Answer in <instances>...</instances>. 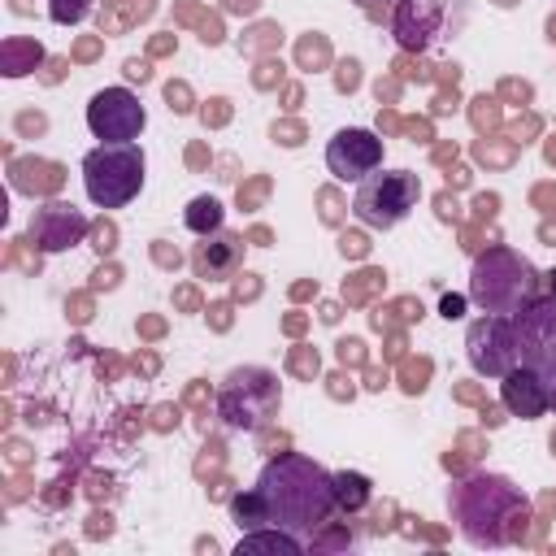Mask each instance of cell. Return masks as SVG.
<instances>
[{
	"instance_id": "18",
	"label": "cell",
	"mask_w": 556,
	"mask_h": 556,
	"mask_svg": "<svg viewBox=\"0 0 556 556\" xmlns=\"http://www.w3.org/2000/svg\"><path fill=\"white\" fill-rule=\"evenodd\" d=\"M87 0H52V22H61V26H70V22H83L87 17Z\"/></svg>"
},
{
	"instance_id": "8",
	"label": "cell",
	"mask_w": 556,
	"mask_h": 556,
	"mask_svg": "<svg viewBox=\"0 0 556 556\" xmlns=\"http://www.w3.org/2000/svg\"><path fill=\"white\" fill-rule=\"evenodd\" d=\"M87 126H91V135L100 143H135L143 135V126H148V113H143V104H139L135 91L104 87L87 104Z\"/></svg>"
},
{
	"instance_id": "7",
	"label": "cell",
	"mask_w": 556,
	"mask_h": 556,
	"mask_svg": "<svg viewBox=\"0 0 556 556\" xmlns=\"http://www.w3.org/2000/svg\"><path fill=\"white\" fill-rule=\"evenodd\" d=\"M465 356H469L473 374H482V378H504L513 365H521L513 317L486 313V317L469 321V330H465Z\"/></svg>"
},
{
	"instance_id": "17",
	"label": "cell",
	"mask_w": 556,
	"mask_h": 556,
	"mask_svg": "<svg viewBox=\"0 0 556 556\" xmlns=\"http://www.w3.org/2000/svg\"><path fill=\"white\" fill-rule=\"evenodd\" d=\"M230 517L239 530H256V526H269V513H265V500L256 495V486L248 495H235L230 500Z\"/></svg>"
},
{
	"instance_id": "6",
	"label": "cell",
	"mask_w": 556,
	"mask_h": 556,
	"mask_svg": "<svg viewBox=\"0 0 556 556\" xmlns=\"http://www.w3.org/2000/svg\"><path fill=\"white\" fill-rule=\"evenodd\" d=\"M278 408V382L265 369H235L217 395V413L230 430H256Z\"/></svg>"
},
{
	"instance_id": "4",
	"label": "cell",
	"mask_w": 556,
	"mask_h": 556,
	"mask_svg": "<svg viewBox=\"0 0 556 556\" xmlns=\"http://www.w3.org/2000/svg\"><path fill=\"white\" fill-rule=\"evenodd\" d=\"M143 148L139 143H100L83 156V187L96 208H126L143 191Z\"/></svg>"
},
{
	"instance_id": "16",
	"label": "cell",
	"mask_w": 556,
	"mask_h": 556,
	"mask_svg": "<svg viewBox=\"0 0 556 556\" xmlns=\"http://www.w3.org/2000/svg\"><path fill=\"white\" fill-rule=\"evenodd\" d=\"M222 217H226V208H222V200H213V195H195L191 204H187V230L191 235H217L222 230Z\"/></svg>"
},
{
	"instance_id": "5",
	"label": "cell",
	"mask_w": 556,
	"mask_h": 556,
	"mask_svg": "<svg viewBox=\"0 0 556 556\" xmlns=\"http://www.w3.org/2000/svg\"><path fill=\"white\" fill-rule=\"evenodd\" d=\"M421 200V182L413 169H374L369 178L356 182V195H352V213L374 226V230H391L400 226Z\"/></svg>"
},
{
	"instance_id": "3",
	"label": "cell",
	"mask_w": 556,
	"mask_h": 556,
	"mask_svg": "<svg viewBox=\"0 0 556 556\" xmlns=\"http://www.w3.org/2000/svg\"><path fill=\"white\" fill-rule=\"evenodd\" d=\"M539 295V274L526 256L508 252V248H491L473 261V274H469V300L482 308V313H504L513 317L521 304H530Z\"/></svg>"
},
{
	"instance_id": "19",
	"label": "cell",
	"mask_w": 556,
	"mask_h": 556,
	"mask_svg": "<svg viewBox=\"0 0 556 556\" xmlns=\"http://www.w3.org/2000/svg\"><path fill=\"white\" fill-rule=\"evenodd\" d=\"M539 382H543V395H547V408H556V352L539 365Z\"/></svg>"
},
{
	"instance_id": "2",
	"label": "cell",
	"mask_w": 556,
	"mask_h": 556,
	"mask_svg": "<svg viewBox=\"0 0 556 556\" xmlns=\"http://www.w3.org/2000/svg\"><path fill=\"white\" fill-rule=\"evenodd\" d=\"M460 534L473 547H504L526 530V495L500 473H473L447 495Z\"/></svg>"
},
{
	"instance_id": "14",
	"label": "cell",
	"mask_w": 556,
	"mask_h": 556,
	"mask_svg": "<svg viewBox=\"0 0 556 556\" xmlns=\"http://www.w3.org/2000/svg\"><path fill=\"white\" fill-rule=\"evenodd\" d=\"M191 261H195V274H200V278H222V274H230L235 261H239V239H235V235H222V230H217L213 239L204 235V243L195 248Z\"/></svg>"
},
{
	"instance_id": "20",
	"label": "cell",
	"mask_w": 556,
	"mask_h": 556,
	"mask_svg": "<svg viewBox=\"0 0 556 556\" xmlns=\"http://www.w3.org/2000/svg\"><path fill=\"white\" fill-rule=\"evenodd\" d=\"M465 300H469V295H443V300H439V313H443L447 321H452V317H465Z\"/></svg>"
},
{
	"instance_id": "13",
	"label": "cell",
	"mask_w": 556,
	"mask_h": 556,
	"mask_svg": "<svg viewBox=\"0 0 556 556\" xmlns=\"http://www.w3.org/2000/svg\"><path fill=\"white\" fill-rule=\"evenodd\" d=\"M304 539L282 530V526H256V530H239L235 556H300Z\"/></svg>"
},
{
	"instance_id": "1",
	"label": "cell",
	"mask_w": 556,
	"mask_h": 556,
	"mask_svg": "<svg viewBox=\"0 0 556 556\" xmlns=\"http://www.w3.org/2000/svg\"><path fill=\"white\" fill-rule=\"evenodd\" d=\"M256 495L265 500L269 526H282L300 539H313L334 504V473H326L317 460L300 456V452H282L274 460H265L261 478H256Z\"/></svg>"
},
{
	"instance_id": "9",
	"label": "cell",
	"mask_w": 556,
	"mask_h": 556,
	"mask_svg": "<svg viewBox=\"0 0 556 556\" xmlns=\"http://www.w3.org/2000/svg\"><path fill=\"white\" fill-rule=\"evenodd\" d=\"M382 165V139L365 126H343L334 130V139L326 143V169L339 182H361Z\"/></svg>"
},
{
	"instance_id": "10",
	"label": "cell",
	"mask_w": 556,
	"mask_h": 556,
	"mask_svg": "<svg viewBox=\"0 0 556 556\" xmlns=\"http://www.w3.org/2000/svg\"><path fill=\"white\" fill-rule=\"evenodd\" d=\"M517 326V348H521V365L539 369L552 352H556V291L552 295H534L530 304H521L513 313Z\"/></svg>"
},
{
	"instance_id": "11",
	"label": "cell",
	"mask_w": 556,
	"mask_h": 556,
	"mask_svg": "<svg viewBox=\"0 0 556 556\" xmlns=\"http://www.w3.org/2000/svg\"><path fill=\"white\" fill-rule=\"evenodd\" d=\"M83 235H87V217L74 204H43L30 217V239L39 243V252H65L83 243Z\"/></svg>"
},
{
	"instance_id": "15",
	"label": "cell",
	"mask_w": 556,
	"mask_h": 556,
	"mask_svg": "<svg viewBox=\"0 0 556 556\" xmlns=\"http://www.w3.org/2000/svg\"><path fill=\"white\" fill-rule=\"evenodd\" d=\"M369 495H374V486H369L365 473H352V469L334 473V504H339V513H361L369 504Z\"/></svg>"
},
{
	"instance_id": "12",
	"label": "cell",
	"mask_w": 556,
	"mask_h": 556,
	"mask_svg": "<svg viewBox=\"0 0 556 556\" xmlns=\"http://www.w3.org/2000/svg\"><path fill=\"white\" fill-rule=\"evenodd\" d=\"M500 400L513 417H543L547 413V395H543V382H539V369L530 365H513L500 382Z\"/></svg>"
}]
</instances>
